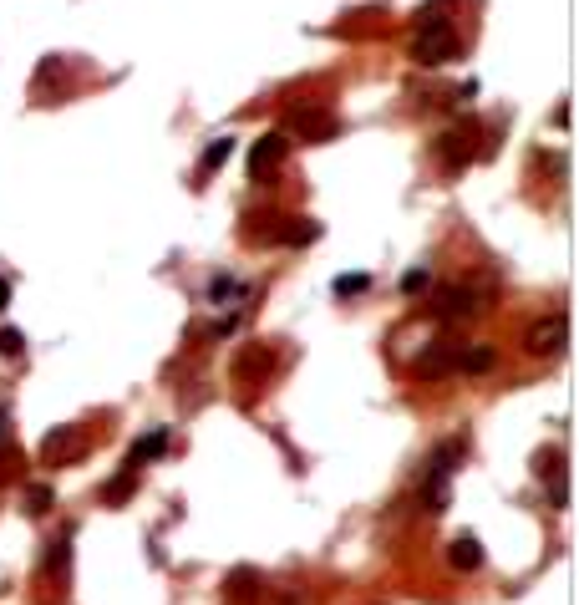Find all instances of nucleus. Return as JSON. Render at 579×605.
<instances>
[{
	"label": "nucleus",
	"mask_w": 579,
	"mask_h": 605,
	"mask_svg": "<svg viewBox=\"0 0 579 605\" xmlns=\"http://www.w3.org/2000/svg\"><path fill=\"white\" fill-rule=\"evenodd\" d=\"M463 458H468V443H463V438L442 443V448L432 453V458H427V483H448V478H452V468L463 464Z\"/></svg>",
	"instance_id": "obj_10"
},
{
	"label": "nucleus",
	"mask_w": 579,
	"mask_h": 605,
	"mask_svg": "<svg viewBox=\"0 0 579 605\" xmlns=\"http://www.w3.org/2000/svg\"><path fill=\"white\" fill-rule=\"evenodd\" d=\"M452 56H458V31H452L442 15L422 11V31H417V41H412V62L417 66H442V62H452Z\"/></svg>",
	"instance_id": "obj_1"
},
{
	"label": "nucleus",
	"mask_w": 579,
	"mask_h": 605,
	"mask_svg": "<svg viewBox=\"0 0 579 605\" xmlns=\"http://www.w3.org/2000/svg\"><path fill=\"white\" fill-rule=\"evenodd\" d=\"M66 570H72V544L56 540V544H52V560H46V575H52V580H66Z\"/></svg>",
	"instance_id": "obj_18"
},
{
	"label": "nucleus",
	"mask_w": 579,
	"mask_h": 605,
	"mask_svg": "<svg viewBox=\"0 0 579 605\" xmlns=\"http://www.w3.org/2000/svg\"><path fill=\"white\" fill-rule=\"evenodd\" d=\"M285 153H290L285 132H265V138L249 148V179H265V173H275V168L285 163Z\"/></svg>",
	"instance_id": "obj_7"
},
{
	"label": "nucleus",
	"mask_w": 579,
	"mask_h": 605,
	"mask_svg": "<svg viewBox=\"0 0 579 605\" xmlns=\"http://www.w3.org/2000/svg\"><path fill=\"white\" fill-rule=\"evenodd\" d=\"M452 366H458V346L452 341H438V346H427L422 356L412 361V376H422V382H438V376H448Z\"/></svg>",
	"instance_id": "obj_8"
},
{
	"label": "nucleus",
	"mask_w": 579,
	"mask_h": 605,
	"mask_svg": "<svg viewBox=\"0 0 579 605\" xmlns=\"http://www.w3.org/2000/svg\"><path fill=\"white\" fill-rule=\"evenodd\" d=\"M270 372H275V346H265V341H255L234 356V382L239 386H259Z\"/></svg>",
	"instance_id": "obj_5"
},
{
	"label": "nucleus",
	"mask_w": 579,
	"mask_h": 605,
	"mask_svg": "<svg viewBox=\"0 0 579 605\" xmlns=\"http://www.w3.org/2000/svg\"><path fill=\"white\" fill-rule=\"evenodd\" d=\"M321 224H315V220H285V229H280V239H285V245H290V249H305V245H315V239H321Z\"/></svg>",
	"instance_id": "obj_13"
},
{
	"label": "nucleus",
	"mask_w": 579,
	"mask_h": 605,
	"mask_svg": "<svg viewBox=\"0 0 579 605\" xmlns=\"http://www.w3.org/2000/svg\"><path fill=\"white\" fill-rule=\"evenodd\" d=\"M285 128L305 142H331L335 132H341V117L325 112V107H295V112L285 117Z\"/></svg>",
	"instance_id": "obj_2"
},
{
	"label": "nucleus",
	"mask_w": 579,
	"mask_h": 605,
	"mask_svg": "<svg viewBox=\"0 0 579 605\" xmlns=\"http://www.w3.org/2000/svg\"><path fill=\"white\" fill-rule=\"evenodd\" d=\"M0 356H11V361L26 356V336L15 331V326H0Z\"/></svg>",
	"instance_id": "obj_19"
},
{
	"label": "nucleus",
	"mask_w": 579,
	"mask_h": 605,
	"mask_svg": "<svg viewBox=\"0 0 579 605\" xmlns=\"http://www.w3.org/2000/svg\"><path fill=\"white\" fill-rule=\"evenodd\" d=\"M5 306H11V285L0 280V310H5Z\"/></svg>",
	"instance_id": "obj_25"
},
{
	"label": "nucleus",
	"mask_w": 579,
	"mask_h": 605,
	"mask_svg": "<svg viewBox=\"0 0 579 605\" xmlns=\"http://www.w3.org/2000/svg\"><path fill=\"white\" fill-rule=\"evenodd\" d=\"M52 503H56V493L46 489V483H31V489H26V509H31V514H52Z\"/></svg>",
	"instance_id": "obj_20"
},
{
	"label": "nucleus",
	"mask_w": 579,
	"mask_h": 605,
	"mask_svg": "<svg viewBox=\"0 0 579 605\" xmlns=\"http://www.w3.org/2000/svg\"><path fill=\"white\" fill-rule=\"evenodd\" d=\"M448 565L452 570H478L483 565V544H478V534H458V540L448 544Z\"/></svg>",
	"instance_id": "obj_12"
},
{
	"label": "nucleus",
	"mask_w": 579,
	"mask_h": 605,
	"mask_svg": "<svg viewBox=\"0 0 579 605\" xmlns=\"http://www.w3.org/2000/svg\"><path fill=\"white\" fill-rule=\"evenodd\" d=\"M438 158H442V168H448V173H463V168L478 158V148H473V128H452V132H442V138H438Z\"/></svg>",
	"instance_id": "obj_6"
},
{
	"label": "nucleus",
	"mask_w": 579,
	"mask_h": 605,
	"mask_svg": "<svg viewBox=\"0 0 579 605\" xmlns=\"http://www.w3.org/2000/svg\"><path fill=\"white\" fill-rule=\"evenodd\" d=\"M132 493H138V468L128 464V468H122V473H117L112 483L102 489V503H112V509H117V503H128Z\"/></svg>",
	"instance_id": "obj_14"
},
{
	"label": "nucleus",
	"mask_w": 579,
	"mask_h": 605,
	"mask_svg": "<svg viewBox=\"0 0 579 605\" xmlns=\"http://www.w3.org/2000/svg\"><path fill=\"white\" fill-rule=\"evenodd\" d=\"M473 310H483V306H478V296H473V285H448V290H438V300H432V316H438V321L473 316Z\"/></svg>",
	"instance_id": "obj_9"
},
{
	"label": "nucleus",
	"mask_w": 579,
	"mask_h": 605,
	"mask_svg": "<svg viewBox=\"0 0 579 605\" xmlns=\"http://www.w3.org/2000/svg\"><path fill=\"white\" fill-rule=\"evenodd\" d=\"M0 443H5V417H0Z\"/></svg>",
	"instance_id": "obj_26"
},
{
	"label": "nucleus",
	"mask_w": 579,
	"mask_h": 605,
	"mask_svg": "<svg viewBox=\"0 0 579 605\" xmlns=\"http://www.w3.org/2000/svg\"><path fill=\"white\" fill-rule=\"evenodd\" d=\"M498 366V351L493 346H458V366L452 372H463V376H483Z\"/></svg>",
	"instance_id": "obj_11"
},
{
	"label": "nucleus",
	"mask_w": 579,
	"mask_h": 605,
	"mask_svg": "<svg viewBox=\"0 0 579 605\" xmlns=\"http://www.w3.org/2000/svg\"><path fill=\"white\" fill-rule=\"evenodd\" d=\"M565 346H569V316L565 310H554V316L528 326V351H534V356H559Z\"/></svg>",
	"instance_id": "obj_3"
},
{
	"label": "nucleus",
	"mask_w": 579,
	"mask_h": 605,
	"mask_svg": "<svg viewBox=\"0 0 579 605\" xmlns=\"http://www.w3.org/2000/svg\"><path fill=\"white\" fill-rule=\"evenodd\" d=\"M229 158H234V138H214V142L204 148V158H198V173L208 179V173H214V168H224Z\"/></svg>",
	"instance_id": "obj_16"
},
{
	"label": "nucleus",
	"mask_w": 579,
	"mask_h": 605,
	"mask_svg": "<svg viewBox=\"0 0 579 605\" xmlns=\"http://www.w3.org/2000/svg\"><path fill=\"white\" fill-rule=\"evenodd\" d=\"M224 590H229V600H249V595L259 590V570H249V565H239L229 580H224Z\"/></svg>",
	"instance_id": "obj_15"
},
{
	"label": "nucleus",
	"mask_w": 579,
	"mask_h": 605,
	"mask_svg": "<svg viewBox=\"0 0 579 605\" xmlns=\"http://www.w3.org/2000/svg\"><path fill=\"white\" fill-rule=\"evenodd\" d=\"M41 458H46V468H62V464L87 458V433H82V427H56L52 438L41 443Z\"/></svg>",
	"instance_id": "obj_4"
},
{
	"label": "nucleus",
	"mask_w": 579,
	"mask_h": 605,
	"mask_svg": "<svg viewBox=\"0 0 579 605\" xmlns=\"http://www.w3.org/2000/svg\"><path fill=\"white\" fill-rule=\"evenodd\" d=\"M234 290H239V285H234L229 275H214V280H208V300H214V306H219V300H229Z\"/></svg>",
	"instance_id": "obj_24"
},
{
	"label": "nucleus",
	"mask_w": 579,
	"mask_h": 605,
	"mask_svg": "<svg viewBox=\"0 0 579 605\" xmlns=\"http://www.w3.org/2000/svg\"><path fill=\"white\" fill-rule=\"evenodd\" d=\"M366 285H372V275H341V280H335V296H361Z\"/></svg>",
	"instance_id": "obj_23"
},
{
	"label": "nucleus",
	"mask_w": 579,
	"mask_h": 605,
	"mask_svg": "<svg viewBox=\"0 0 579 605\" xmlns=\"http://www.w3.org/2000/svg\"><path fill=\"white\" fill-rule=\"evenodd\" d=\"M539 478H565V453H539Z\"/></svg>",
	"instance_id": "obj_22"
},
{
	"label": "nucleus",
	"mask_w": 579,
	"mask_h": 605,
	"mask_svg": "<svg viewBox=\"0 0 579 605\" xmlns=\"http://www.w3.org/2000/svg\"><path fill=\"white\" fill-rule=\"evenodd\" d=\"M163 448H168V433L158 427V433H148V438H138V443H132V458H128V464L138 468V464H148V458H158Z\"/></svg>",
	"instance_id": "obj_17"
},
{
	"label": "nucleus",
	"mask_w": 579,
	"mask_h": 605,
	"mask_svg": "<svg viewBox=\"0 0 579 605\" xmlns=\"http://www.w3.org/2000/svg\"><path fill=\"white\" fill-rule=\"evenodd\" d=\"M427 280H432V275H427V265H417V270H407V275H401V290H407V296H422V290H427Z\"/></svg>",
	"instance_id": "obj_21"
}]
</instances>
